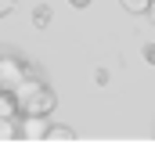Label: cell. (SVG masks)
Listing matches in <instances>:
<instances>
[{"mask_svg":"<svg viewBox=\"0 0 155 155\" xmlns=\"http://www.w3.org/2000/svg\"><path fill=\"white\" fill-rule=\"evenodd\" d=\"M51 15H54V11H51L47 4H36V7H33V25H36V29H47V25H51Z\"/></svg>","mask_w":155,"mask_h":155,"instance_id":"obj_5","label":"cell"},{"mask_svg":"<svg viewBox=\"0 0 155 155\" xmlns=\"http://www.w3.org/2000/svg\"><path fill=\"white\" fill-rule=\"evenodd\" d=\"M119 4L126 15H148V7H152V0H119Z\"/></svg>","mask_w":155,"mask_h":155,"instance_id":"obj_6","label":"cell"},{"mask_svg":"<svg viewBox=\"0 0 155 155\" xmlns=\"http://www.w3.org/2000/svg\"><path fill=\"white\" fill-rule=\"evenodd\" d=\"M148 22L155 25V0H152V7H148Z\"/></svg>","mask_w":155,"mask_h":155,"instance_id":"obj_12","label":"cell"},{"mask_svg":"<svg viewBox=\"0 0 155 155\" xmlns=\"http://www.w3.org/2000/svg\"><path fill=\"white\" fill-rule=\"evenodd\" d=\"M47 116H18V137H25V141H40V137H47Z\"/></svg>","mask_w":155,"mask_h":155,"instance_id":"obj_3","label":"cell"},{"mask_svg":"<svg viewBox=\"0 0 155 155\" xmlns=\"http://www.w3.org/2000/svg\"><path fill=\"white\" fill-rule=\"evenodd\" d=\"M18 112H22L18 97H15L11 90H0V116H7V119H18Z\"/></svg>","mask_w":155,"mask_h":155,"instance_id":"obj_4","label":"cell"},{"mask_svg":"<svg viewBox=\"0 0 155 155\" xmlns=\"http://www.w3.org/2000/svg\"><path fill=\"white\" fill-rule=\"evenodd\" d=\"M15 97H18V105H22V116H51L54 105H58L54 90H51L43 79H36V76L25 79V83L15 90Z\"/></svg>","mask_w":155,"mask_h":155,"instance_id":"obj_1","label":"cell"},{"mask_svg":"<svg viewBox=\"0 0 155 155\" xmlns=\"http://www.w3.org/2000/svg\"><path fill=\"white\" fill-rule=\"evenodd\" d=\"M141 54H144V61H148V65H155V43H144V47H141Z\"/></svg>","mask_w":155,"mask_h":155,"instance_id":"obj_9","label":"cell"},{"mask_svg":"<svg viewBox=\"0 0 155 155\" xmlns=\"http://www.w3.org/2000/svg\"><path fill=\"white\" fill-rule=\"evenodd\" d=\"M47 137H51V141H72V137H76V130H72V126H51V130H47Z\"/></svg>","mask_w":155,"mask_h":155,"instance_id":"obj_8","label":"cell"},{"mask_svg":"<svg viewBox=\"0 0 155 155\" xmlns=\"http://www.w3.org/2000/svg\"><path fill=\"white\" fill-rule=\"evenodd\" d=\"M11 11H15V0H0V18L11 15Z\"/></svg>","mask_w":155,"mask_h":155,"instance_id":"obj_10","label":"cell"},{"mask_svg":"<svg viewBox=\"0 0 155 155\" xmlns=\"http://www.w3.org/2000/svg\"><path fill=\"white\" fill-rule=\"evenodd\" d=\"M69 4H72V7H79V11H83V7H90V0H69Z\"/></svg>","mask_w":155,"mask_h":155,"instance_id":"obj_11","label":"cell"},{"mask_svg":"<svg viewBox=\"0 0 155 155\" xmlns=\"http://www.w3.org/2000/svg\"><path fill=\"white\" fill-rule=\"evenodd\" d=\"M29 76H33V65H25L15 54H0V90H11L15 94Z\"/></svg>","mask_w":155,"mask_h":155,"instance_id":"obj_2","label":"cell"},{"mask_svg":"<svg viewBox=\"0 0 155 155\" xmlns=\"http://www.w3.org/2000/svg\"><path fill=\"white\" fill-rule=\"evenodd\" d=\"M11 137H18V119L0 116V141H11Z\"/></svg>","mask_w":155,"mask_h":155,"instance_id":"obj_7","label":"cell"}]
</instances>
